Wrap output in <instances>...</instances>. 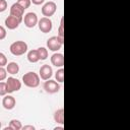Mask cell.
<instances>
[{"label": "cell", "mask_w": 130, "mask_h": 130, "mask_svg": "<svg viewBox=\"0 0 130 130\" xmlns=\"http://www.w3.org/2000/svg\"><path fill=\"white\" fill-rule=\"evenodd\" d=\"M22 81L27 87L35 88L40 84V76L35 72H27L22 76Z\"/></svg>", "instance_id": "1"}, {"label": "cell", "mask_w": 130, "mask_h": 130, "mask_svg": "<svg viewBox=\"0 0 130 130\" xmlns=\"http://www.w3.org/2000/svg\"><path fill=\"white\" fill-rule=\"evenodd\" d=\"M27 51V44L23 41H16L10 45V52L14 56H21Z\"/></svg>", "instance_id": "2"}, {"label": "cell", "mask_w": 130, "mask_h": 130, "mask_svg": "<svg viewBox=\"0 0 130 130\" xmlns=\"http://www.w3.org/2000/svg\"><path fill=\"white\" fill-rule=\"evenodd\" d=\"M63 43H64V39L59 37V36H55V37H51L50 39H48L47 41V47L49 50L55 52V51H58L62 48L63 46Z\"/></svg>", "instance_id": "3"}, {"label": "cell", "mask_w": 130, "mask_h": 130, "mask_svg": "<svg viewBox=\"0 0 130 130\" xmlns=\"http://www.w3.org/2000/svg\"><path fill=\"white\" fill-rule=\"evenodd\" d=\"M38 25H39L40 30H41L42 32H44V34L50 32V31L52 30V26H53L51 19H50L49 17H46V16L43 17V18H41V19L39 20Z\"/></svg>", "instance_id": "4"}, {"label": "cell", "mask_w": 130, "mask_h": 130, "mask_svg": "<svg viewBox=\"0 0 130 130\" xmlns=\"http://www.w3.org/2000/svg\"><path fill=\"white\" fill-rule=\"evenodd\" d=\"M56 9H57L56 3L53 2V1H49L46 4H44V6L42 7V13H43L44 16L50 17L56 12Z\"/></svg>", "instance_id": "5"}, {"label": "cell", "mask_w": 130, "mask_h": 130, "mask_svg": "<svg viewBox=\"0 0 130 130\" xmlns=\"http://www.w3.org/2000/svg\"><path fill=\"white\" fill-rule=\"evenodd\" d=\"M44 89L46 92L48 93H56L59 91L60 89V85L58 84L57 81L52 80V79H48L47 81H45L44 83Z\"/></svg>", "instance_id": "6"}, {"label": "cell", "mask_w": 130, "mask_h": 130, "mask_svg": "<svg viewBox=\"0 0 130 130\" xmlns=\"http://www.w3.org/2000/svg\"><path fill=\"white\" fill-rule=\"evenodd\" d=\"M23 21H24V24L26 27L28 28H32L36 26V24L39 22L38 21V16L35 12H28L24 15V18H23Z\"/></svg>", "instance_id": "7"}, {"label": "cell", "mask_w": 130, "mask_h": 130, "mask_svg": "<svg viewBox=\"0 0 130 130\" xmlns=\"http://www.w3.org/2000/svg\"><path fill=\"white\" fill-rule=\"evenodd\" d=\"M21 21H22V18L13 16V15H9L5 19V25L8 29H15L18 27V25L20 24Z\"/></svg>", "instance_id": "8"}, {"label": "cell", "mask_w": 130, "mask_h": 130, "mask_svg": "<svg viewBox=\"0 0 130 130\" xmlns=\"http://www.w3.org/2000/svg\"><path fill=\"white\" fill-rule=\"evenodd\" d=\"M7 88H8V93H11L13 91H17L21 87V82L14 77H8L7 81Z\"/></svg>", "instance_id": "9"}, {"label": "cell", "mask_w": 130, "mask_h": 130, "mask_svg": "<svg viewBox=\"0 0 130 130\" xmlns=\"http://www.w3.org/2000/svg\"><path fill=\"white\" fill-rule=\"evenodd\" d=\"M53 75V70L52 67L49 64H44L41 68H40V76L43 80H48L52 77Z\"/></svg>", "instance_id": "10"}, {"label": "cell", "mask_w": 130, "mask_h": 130, "mask_svg": "<svg viewBox=\"0 0 130 130\" xmlns=\"http://www.w3.org/2000/svg\"><path fill=\"white\" fill-rule=\"evenodd\" d=\"M15 104H16V101L12 95H6L2 100V106L6 110H12L15 107Z\"/></svg>", "instance_id": "11"}, {"label": "cell", "mask_w": 130, "mask_h": 130, "mask_svg": "<svg viewBox=\"0 0 130 130\" xmlns=\"http://www.w3.org/2000/svg\"><path fill=\"white\" fill-rule=\"evenodd\" d=\"M23 12H24V8L22 6H20L17 2L14 3V4H12V6L10 8V15H13V16L22 18Z\"/></svg>", "instance_id": "12"}, {"label": "cell", "mask_w": 130, "mask_h": 130, "mask_svg": "<svg viewBox=\"0 0 130 130\" xmlns=\"http://www.w3.org/2000/svg\"><path fill=\"white\" fill-rule=\"evenodd\" d=\"M51 63L56 67H63L64 65V57L61 53H55L51 56Z\"/></svg>", "instance_id": "13"}, {"label": "cell", "mask_w": 130, "mask_h": 130, "mask_svg": "<svg viewBox=\"0 0 130 130\" xmlns=\"http://www.w3.org/2000/svg\"><path fill=\"white\" fill-rule=\"evenodd\" d=\"M54 121L58 124L64 123V110L63 109H59L54 113Z\"/></svg>", "instance_id": "14"}, {"label": "cell", "mask_w": 130, "mask_h": 130, "mask_svg": "<svg viewBox=\"0 0 130 130\" xmlns=\"http://www.w3.org/2000/svg\"><path fill=\"white\" fill-rule=\"evenodd\" d=\"M6 70H7V72H8L9 74L14 75V74L18 73V71H19V66H18V64L15 63V62H10V63H8L7 67H6Z\"/></svg>", "instance_id": "15"}, {"label": "cell", "mask_w": 130, "mask_h": 130, "mask_svg": "<svg viewBox=\"0 0 130 130\" xmlns=\"http://www.w3.org/2000/svg\"><path fill=\"white\" fill-rule=\"evenodd\" d=\"M27 60H28L30 63H36V62H38V61L40 60L38 50H30V51L27 53Z\"/></svg>", "instance_id": "16"}, {"label": "cell", "mask_w": 130, "mask_h": 130, "mask_svg": "<svg viewBox=\"0 0 130 130\" xmlns=\"http://www.w3.org/2000/svg\"><path fill=\"white\" fill-rule=\"evenodd\" d=\"M9 126L11 128V130H19L22 128V125H21V122L19 120H16V119H13L10 121L9 123Z\"/></svg>", "instance_id": "17"}, {"label": "cell", "mask_w": 130, "mask_h": 130, "mask_svg": "<svg viewBox=\"0 0 130 130\" xmlns=\"http://www.w3.org/2000/svg\"><path fill=\"white\" fill-rule=\"evenodd\" d=\"M38 53H39V57L40 60H46L48 58V50L44 47H41L38 49Z\"/></svg>", "instance_id": "18"}, {"label": "cell", "mask_w": 130, "mask_h": 130, "mask_svg": "<svg viewBox=\"0 0 130 130\" xmlns=\"http://www.w3.org/2000/svg\"><path fill=\"white\" fill-rule=\"evenodd\" d=\"M55 78L58 82H63L64 81V69L61 67L59 70L56 71L55 73Z\"/></svg>", "instance_id": "19"}, {"label": "cell", "mask_w": 130, "mask_h": 130, "mask_svg": "<svg viewBox=\"0 0 130 130\" xmlns=\"http://www.w3.org/2000/svg\"><path fill=\"white\" fill-rule=\"evenodd\" d=\"M6 93H8L7 83L6 82H1L0 83V95H5Z\"/></svg>", "instance_id": "20"}, {"label": "cell", "mask_w": 130, "mask_h": 130, "mask_svg": "<svg viewBox=\"0 0 130 130\" xmlns=\"http://www.w3.org/2000/svg\"><path fill=\"white\" fill-rule=\"evenodd\" d=\"M17 3H18L20 6H22L24 9H26V8H28V7L30 6L31 0H17Z\"/></svg>", "instance_id": "21"}, {"label": "cell", "mask_w": 130, "mask_h": 130, "mask_svg": "<svg viewBox=\"0 0 130 130\" xmlns=\"http://www.w3.org/2000/svg\"><path fill=\"white\" fill-rule=\"evenodd\" d=\"M6 63H7V59H6L5 55L3 53H0V66L3 67L6 65Z\"/></svg>", "instance_id": "22"}, {"label": "cell", "mask_w": 130, "mask_h": 130, "mask_svg": "<svg viewBox=\"0 0 130 130\" xmlns=\"http://www.w3.org/2000/svg\"><path fill=\"white\" fill-rule=\"evenodd\" d=\"M7 8V3L5 0H0V12L5 11V9Z\"/></svg>", "instance_id": "23"}, {"label": "cell", "mask_w": 130, "mask_h": 130, "mask_svg": "<svg viewBox=\"0 0 130 130\" xmlns=\"http://www.w3.org/2000/svg\"><path fill=\"white\" fill-rule=\"evenodd\" d=\"M6 72H7V70H5L3 67L0 68V80H1V81L5 79V77H6Z\"/></svg>", "instance_id": "24"}, {"label": "cell", "mask_w": 130, "mask_h": 130, "mask_svg": "<svg viewBox=\"0 0 130 130\" xmlns=\"http://www.w3.org/2000/svg\"><path fill=\"white\" fill-rule=\"evenodd\" d=\"M6 36V30L3 26H0V40H3Z\"/></svg>", "instance_id": "25"}, {"label": "cell", "mask_w": 130, "mask_h": 130, "mask_svg": "<svg viewBox=\"0 0 130 130\" xmlns=\"http://www.w3.org/2000/svg\"><path fill=\"white\" fill-rule=\"evenodd\" d=\"M58 36L61 37V38H63V36H64V34H63V18L61 20V24H60V27H59V35Z\"/></svg>", "instance_id": "26"}, {"label": "cell", "mask_w": 130, "mask_h": 130, "mask_svg": "<svg viewBox=\"0 0 130 130\" xmlns=\"http://www.w3.org/2000/svg\"><path fill=\"white\" fill-rule=\"evenodd\" d=\"M44 1L45 0H31L32 4H35V5H41V4L44 3Z\"/></svg>", "instance_id": "27"}, {"label": "cell", "mask_w": 130, "mask_h": 130, "mask_svg": "<svg viewBox=\"0 0 130 130\" xmlns=\"http://www.w3.org/2000/svg\"><path fill=\"white\" fill-rule=\"evenodd\" d=\"M22 129H23V130H27V129H30V130H35V127H34V126H30V125H28V126H24V127H22Z\"/></svg>", "instance_id": "28"}, {"label": "cell", "mask_w": 130, "mask_h": 130, "mask_svg": "<svg viewBox=\"0 0 130 130\" xmlns=\"http://www.w3.org/2000/svg\"><path fill=\"white\" fill-rule=\"evenodd\" d=\"M63 129V127H55L54 128V130H62Z\"/></svg>", "instance_id": "29"}]
</instances>
